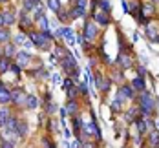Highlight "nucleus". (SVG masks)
<instances>
[{"mask_svg": "<svg viewBox=\"0 0 159 148\" xmlns=\"http://www.w3.org/2000/svg\"><path fill=\"white\" fill-rule=\"evenodd\" d=\"M30 40H31L35 46L42 49H48L49 48V40L51 37L48 35V31H42V33H30Z\"/></svg>", "mask_w": 159, "mask_h": 148, "instance_id": "1", "label": "nucleus"}, {"mask_svg": "<svg viewBox=\"0 0 159 148\" xmlns=\"http://www.w3.org/2000/svg\"><path fill=\"white\" fill-rule=\"evenodd\" d=\"M62 66H64V70H66L68 73H71L73 77H77V75H79V68H77V62H75V59H73L71 55H68L66 59H62Z\"/></svg>", "mask_w": 159, "mask_h": 148, "instance_id": "2", "label": "nucleus"}, {"mask_svg": "<svg viewBox=\"0 0 159 148\" xmlns=\"http://www.w3.org/2000/svg\"><path fill=\"white\" fill-rule=\"evenodd\" d=\"M141 108H143V117H148L154 110V101L148 93H143L141 95Z\"/></svg>", "mask_w": 159, "mask_h": 148, "instance_id": "3", "label": "nucleus"}, {"mask_svg": "<svg viewBox=\"0 0 159 148\" xmlns=\"http://www.w3.org/2000/svg\"><path fill=\"white\" fill-rule=\"evenodd\" d=\"M97 35V26L93 22H88L86 26H84V38L86 40H93Z\"/></svg>", "mask_w": 159, "mask_h": 148, "instance_id": "4", "label": "nucleus"}, {"mask_svg": "<svg viewBox=\"0 0 159 148\" xmlns=\"http://www.w3.org/2000/svg\"><path fill=\"white\" fill-rule=\"evenodd\" d=\"M26 99H28V95L24 93V90H13L11 92V101L15 102V104H22V102H26Z\"/></svg>", "mask_w": 159, "mask_h": 148, "instance_id": "5", "label": "nucleus"}, {"mask_svg": "<svg viewBox=\"0 0 159 148\" xmlns=\"http://www.w3.org/2000/svg\"><path fill=\"white\" fill-rule=\"evenodd\" d=\"M30 53H26V51H22V53H18L16 55V62H18V66H22V68H26V66L30 64Z\"/></svg>", "mask_w": 159, "mask_h": 148, "instance_id": "6", "label": "nucleus"}, {"mask_svg": "<svg viewBox=\"0 0 159 148\" xmlns=\"http://www.w3.org/2000/svg\"><path fill=\"white\" fill-rule=\"evenodd\" d=\"M117 95H119L121 99H132V97H134V90H132L130 86H121Z\"/></svg>", "mask_w": 159, "mask_h": 148, "instance_id": "7", "label": "nucleus"}, {"mask_svg": "<svg viewBox=\"0 0 159 148\" xmlns=\"http://www.w3.org/2000/svg\"><path fill=\"white\" fill-rule=\"evenodd\" d=\"M93 18H95V22H99V24H102V26H106L108 24V16H106V11H97L95 15H93Z\"/></svg>", "mask_w": 159, "mask_h": 148, "instance_id": "8", "label": "nucleus"}, {"mask_svg": "<svg viewBox=\"0 0 159 148\" xmlns=\"http://www.w3.org/2000/svg\"><path fill=\"white\" fill-rule=\"evenodd\" d=\"M84 13H86V7H80V6H77V7H73V9L70 11V18H80Z\"/></svg>", "mask_w": 159, "mask_h": 148, "instance_id": "9", "label": "nucleus"}, {"mask_svg": "<svg viewBox=\"0 0 159 148\" xmlns=\"http://www.w3.org/2000/svg\"><path fill=\"white\" fill-rule=\"evenodd\" d=\"M64 90L68 92V95H70V97H75V93H77L75 84H73L71 81H64Z\"/></svg>", "mask_w": 159, "mask_h": 148, "instance_id": "10", "label": "nucleus"}, {"mask_svg": "<svg viewBox=\"0 0 159 148\" xmlns=\"http://www.w3.org/2000/svg\"><path fill=\"white\" fill-rule=\"evenodd\" d=\"M9 119H11V117H9V110H7V108H2V110H0V126H6Z\"/></svg>", "mask_w": 159, "mask_h": 148, "instance_id": "11", "label": "nucleus"}, {"mask_svg": "<svg viewBox=\"0 0 159 148\" xmlns=\"http://www.w3.org/2000/svg\"><path fill=\"white\" fill-rule=\"evenodd\" d=\"M16 132H18V137H26L28 135V124L24 121L16 123Z\"/></svg>", "mask_w": 159, "mask_h": 148, "instance_id": "12", "label": "nucleus"}, {"mask_svg": "<svg viewBox=\"0 0 159 148\" xmlns=\"http://www.w3.org/2000/svg\"><path fill=\"white\" fill-rule=\"evenodd\" d=\"M2 18H4V24H6V26H11V24L15 22V13L4 11V13H2Z\"/></svg>", "mask_w": 159, "mask_h": 148, "instance_id": "13", "label": "nucleus"}, {"mask_svg": "<svg viewBox=\"0 0 159 148\" xmlns=\"http://www.w3.org/2000/svg\"><path fill=\"white\" fill-rule=\"evenodd\" d=\"M62 35H64V38H66V42H68V44H73V42H75L73 31H71L70 28H62Z\"/></svg>", "mask_w": 159, "mask_h": 148, "instance_id": "14", "label": "nucleus"}, {"mask_svg": "<svg viewBox=\"0 0 159 148\" xmlns=\"http://www.w3.org/2000/svg\"><path fill=\"white\" fill-rule=\"evenodd\" d=\"M119 64L123 66V68H130V66H132V59H130L128 55H125V53H121V55H119Z\"/></svg>", "mask_w": 159, "mask_h": 148, "instance_id": "15", "label": "nucleus"}, {"mask_svg": "<svg viewBox=\"0 0 159 148\" xmlns=\"http://www.w3.org/2000/svg\"><path fill=\"white\" fill-rule=\"evenodd\" d=\"M84 132H86V133H90V135H99L97 126L93 124V123H86V124H84Z\"/></svg>", "mask_w": 159, "mask_h": 148, "instance_id": "16", "label": "nucleus"}, {"mask_svg": "<svg viewBox=\"0 0 159 148\" xmlns=\"http://www.w3.org/2000/svg\"><path fill=\"white\" fill-rule=\"evenodd\" d=\"M9 57H2L0 59V73H6L7 70H9Z\"/></svg>", "mask_w": 159, "mask_h": 148, "instance_id": "17", "label": "nucleus"}, {"mask_svg": "<svg viewBox=\"0 0 159 148\" xmlns=\"http://www.w3.org/2000/svg\"><path fill=\"white\" fill-rule=\"evenodd\" d=\"M0 102L2 104H6V102H11V93L7 92V90H0Z\"/></svg>", "mask_w": 159, "mask_h": 148, "instance_id": "18", "label": "nucleus"}, {"mask_svg": "<svg viewBox=\"0 0 159 148\" xmlns=\"http://www.w3.org/2000/svg\"><path fill=\"white\" fill-rule=\"evenodd\" d=\"M150 145H152V146H157L159 145V130L150 132Z\"/></svg>", "mask_w": 159, "mask_h": 148, "instance_id": "19", "label": "nucleus"}, {"mask_svg": "<svg viewBox=\"0 0 159 148\" xmlns=\"http://www.w3.org/2000/svg\"><path fill=\"white\" fill-rule=\"evenodd\" d=\"M132 86L135 88V90H144V79L143 77H137V79H134V82H132Z\"/></svg>", "mask_w": 159, "mask_h": 148, "instance_id": "20", "label": "nucleus"}, {"mask_svg": "<svg viewBox=\"0 0 159 148\" xmlns=\"http://www.w3.org/2000/svg\"><path fill=\"white\" fill-rule=\"evenodd\" d=\"M26 104H28V108H37V106H39V101H37V97H35V95H28V99H26Z\"/></svg>", "mask_w": 159, "mask_h": 148, "instance_id": "21", "label": "nucleus"}, {"mask_svg": "<svg viewBox=\"0 0 159 148\" xmlns=\"http://www.w3.org/2000/svg\"><path fill=\"white\" fill-rule=\"evenodd\" d=\"M143 15L144 16H150V15H154V4H144L143 6Z\"/></svg>", "mask_w": 159, "mask_h": 148, "instance_id": "22", "label": "nucleus"}, {"mask_svg": "<svg viewBox=\"0 0 159 148\" xmlns=\"http://www.w3.org/2000/svg\"><path fill=\"white\" fill-rule=\"evenodd\" d=\"M146 35H148L152 40H159L157 31H156V28H154V26H148V28H146Z\"/></svg>", "mask_w": 159, "mask_h": 148, "instance_id": "23", "label": "nucleus"}, {"mask_svg": "<svg viewBox=\"0 0 159 148\" xmlns=\"http://www.w3.org/2000/svg\"><path fill=\"white\" fill-rule=\"evenodd\" d=\"M55 55H57V57H59V59L62 61V59H66V57H68L70 53H68V51H66L64 48H61V46H57V48H55Z\"/></svg>", "mask_w": 159, "mask_h": 148, "instance_id": "24", "label": "nucleus"}, {"mask_svg": "<svg viewBox=\"0 0 159 148\" xmlns=\"http://www.w3.org/2000/svg\"><path fill=\"white\" fill-rule=\"evenodd\" d=\"M48 4H49V9H51V11L59 13V9H61V2H59V0H48Z\"/></svg>", "mask_w": 159, "mask_h": 148, "instance_id": "25", "label": "nucleus"}, {"mask_svg": "<svg viewBox=\"0 0 159 148\" xmlns=\"http://www.w3.org/2000/svg\"><path fill=\"white\" fill-rule=\"evenodd\" d=\"M39 6V0H24V7L30 11V9H35Z\"/></svg>", "mask_w": 159, "mask_h": 148, "instance_id": "26", "label": "nucleus"}, {"mask_svg": "<svg viewBox=\"0 0 159 148\" xmlns=\"http://www.w3.org/2000/svg\"><path fill=\"white\" fill-rule=\"evenodd\" d=\"M137 128H139V133H144V132H148V126H146V121H144V117L137 121Z\"/></svg>", "mask_w": 159, "mask_h": 148, "instance_id": "27", "label": "nucleus"}, {"mask_svg": "<svg viewBox=\"0 0 159 148\" xmlns=\"http://www.w3.org/2000/svg\"><path fill=\"white\" fill-rule=\"evenodd\" d=\"M39 26H40V29H42V31H48L49 28V24H48V18H46V16H40V18H39Z\"/></svg>", "mask_w": 159, "mask_h": 148, "instance_id": "28", "label": "nucleus"}, {"mask_svg": "<svg viewBox=\"0 0 159 148\" xmlns=\"http://www.w3.org/2000/svg\"><path fill=\"white\" fill-rule=\"evenodd\" d=\"M7 38H9V33L6 31L4 28H0V42H6Z\"/></svg>", "mask_w": 159, "mask_h": 148, "instance_id": "29", "label": "nucleus"}, {"mask_svg": "<svg viewBox=\"0 0 159 148\" xmlns=\"http://www.w3.org/2000/svg\"><path fill=\"white\" fill-rule=\"evenodd\" d=\"M26 40H28V38H26V37H24L22 33H18V35H15V44H24Z\"/></svg>", "mask_w": 159, "mask_h": 148, "instance_id": "30", "label": "nucleus"}, {"mask_svg": "<svg viewBox=\"0 0 159 148\" xmlns=\"http://www.w3.org/2000/svg\"><path fill=\"white\" fill-rule=\"evenodd\" d=\"M66 112H70V114H77V104L71 101L70 104H68V108H66Z\"/></svg>", "mask_w": 159, "mask_h": 148, "instance_id": "31", "label": "nucleus"}, {"mask_svg": "<svg viewBox=\"0 0 159 148\" xmlns=\"http://www.w3.org/2000/svg\"><path fill=\"white\" fill-rule=\"evenodd\" d=\"M40 16H44V9H42V7H40V6H37V7H35V18H37V20H39V18H40Z\"/></svg>", "mask_w": 159, "mask_h": 148, "instance_id": "32", "label": "nucleus"}, {"mask_svg": "<svg viewBox=\"0 0 159 148\" xmlns=\"http://www.w3.org/2000/svg\"><path fill=\"white\" fill-rule=\"evenodd\" d=\"M101 7H102V11H110V2L108 0H101Z\"/></svg>", "mask_w": 159, "mask_h": 148, "instance_id": "33", "label": "nucleus"}, {"mask_svg": "<svg viewBox=\"0 0 159 148\" xmlns=\"http://www.w3.org/2000/svg\"><path fill=\"white\" fill-rule=\"evenodd\" d=\"M13 53H15V48H13V46H11V44H9V46H7V48H6V55H7V57H11V55H13Z\"/></svg>", "mask_w": 159, "mask_h": 148, "instance_id": "34", "label": "nucleus"}, {"mask_svg": "<svg viewBox=\"0 0 159 148\" xmlns=\"http://www.w3.org/2000/svg\"><path fill=\"white\" fill-rule=\"evenodd\" d=\"M135 112H137V110H130V112L126 114V119H128V121H134V117H135Z\"/></svg>", "mask_w": 159, "mask_h": 148, "instance_id": "35", "label": "nucleus"}, {"mask_svg": "<svg viewBox=\"0 0 159 148\" xmlns=\"http://www.w3.org/2000/svg\"><path fill=\"white\" fill-rule=\"evenodd\" d=\"M9 71H13V75H18L20 68H18V66H9Z\"/></svg>", "mask_w": 159, "mask_h": 148, "instance_id": "36", "label": "nucleus"}, {"mask_svg": "<svg viewBox=\"0 0 159 148\" xmlns=\"http://www.w3.org/2000/svg\"><path fill=\"white\" fill-rule=\"evenodd\" d=\"M53 82H55V84H61V77H59V75H53Z\"/></svg>", "mask_w": 159, "mask_h": 148, "instance_id": "37", "label": "nucleus"}, {"mask_svg": "<svg viewBox=\"0 0 159 148\" xmlns=\"http://www.w3.org/2000/svg\"><path fill=\"white\" fill-rule=\"evenodd\" d=\"M77 6H80V7H86V0H77Z\"/></svg>", "mask_w": 159, "mask_h": 148, "instance_id": "38", "label": "nucleus"}, {"mask_svg": "<svg viewBox=\"0 0 159 148\" xmlns=\"http://www.w3.org/2000/svg\"><path fill=\"white\" fill-rule=\"evenodd\" d=\"M143 75H146V70L141 66V68H139V77H143Z\"/></svg>", "mask_w": 159, "mask_h": 148, "instance_id": "39", "label": "nucleus"}, {"mask_svg": "<svg viewBox=\"0 0 159 148\" xmlns=\"http://www.w3.org/2000/svg\"><path fill=\"white\" fill-rule=\"evenodd\" d=\"M42 145H44V146H53V145H51V143H49L48 139H42Z\"/></svg>", "mask_w": 159, "mask_h": 148, "instance_id": "40", "label": "nucleus"}, {"mask_svg": "<svg viewBox=\"0 0 159 148\" xmlns=\"http://www.w3.org/2000/svg\"><path fill=\"white\" fill-rule=\"evenodd\" d=\"M2 24H4V18H2V15H0V26H2Z\"/></svg>", "mask_w": 159, "mask_h": 148, "instance_id": "41", "label": "nucleus"}, {"mask_svg": "<svg viewBox=\"0 0 159 148\" xmlns=\"http://www.w3.org/2000/svg\"><path fill=\"white\" fill-rule=\"evenodd\" d=\"M2 88H4V86H2V84H0V90H2Z\"/></svg>", "mask_w": 159, "mask_h": 148, "instance_id": "42", "label": "nucleus"}, {"mask_svg": "<svg viewBox=\"0 0 159 148\" xmlns=\"http://www.w3.org/2000/svg\"><path fill=\"white\" fill-rule=\"evenodd\" d=\"M0 2H6V0H0Z\"/></svg>", "mask_w": 159, "mask_h": 148, "instance_id": "43", "label": "nucleus"}]
</instances>
